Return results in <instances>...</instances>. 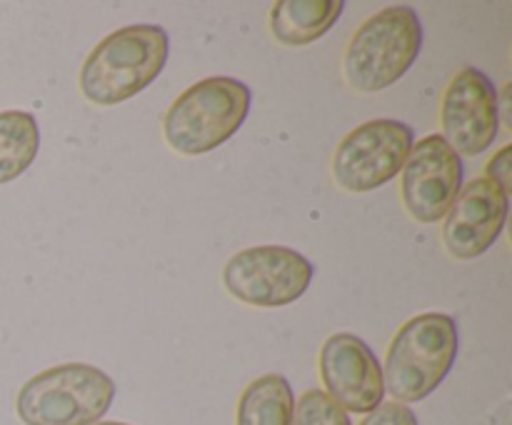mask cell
Listing matches in <instances>:
<instances>
[{"instance_id":"6da1fadb","label":"cell","mask_w":512,"mask_h":425,"mask_svg":"<svg viewBox=\"0 0 512 425\" xmlns=\"http://www.w3.org/2000/svg\"><path fill=\"white\" fill-rule=\"evenodd\" d=\"M170 55L165 28L135 23L105 35L88 53L80 68V93L95 105H120L143 93Z\"/></svg>"},{"instance_id":"7a4b0ae2","label":"cell","mask_w":512,"mask_h":425,"mask_svg":"<svg viewBox=\"0 0 512 425\" xmlns=\"http://www.w3.org/2000/svg\"><path fill=\"white\" fill-rule=\"evenodd\" d=\"M253 93L243 80L215 75L185 88L163 118L165 143L180 155H208L248 120Z\"/></svg>"},{"instance_id":"3957f363","label":"cell","mask_w":512,"mask_h":425,"mask_svg":"<svg viewBox=\"0 0 512 425\" xmlns=\"http://www.w3.org/2000/svg\"><path fill=\"white\" fill-rule=\"evenodd\" d=\"M458 323L448 313H420L400 325L383 365L385 393L420 403L438 390L458 358Z\"/></svg>"},{"instance_id":"277c9868","label":"cell","mask_w":512,"mask_h":425,"mask_svg":"<svg viewBox=\"0 0 512 425\" xmlns=\"http://www.w3.org/2000/svg\"><path fill=\"white\" fill-rule=\"evenodd\" d=\"M423 23L410 5H388L370 15L350 38L343 58L345 80L358 93L393 88L418 60Z\"/></svg>"},{"instance_id":"5b68a950","label":"cell","mask_w":512,"mask_h":425,"mask_svg":"<svg viewBox=\"0 0 512 425\" xmlns=\"http://www.w3.org/2000/svg\"><path fill=\"white\" fill-rule=\"evenodd\" d=\"M115 400V383L88 363H63L35 373L15 398L25 425H95Z\"/></svg>"},{"instance_id":"8992f818","label":"cell","mask_w":512,"mask_h":425,"mask_svg":"<svg viewBox=\"0 0 512 425\" xmlns=\"http://www.w3.org/2000/svg\"><path fill=\"white\" fill-rule=\"evenodd\" d=\"M415 145V130L403 120L360 123L333 153V178L345 193H373L398 178Z\"/></svg>"},{"instance_id":"52a82bcc","label":"cell","mask_w":512,"mask_h":425,"mask_svg":"<svg viewBox=\"0 0 512 425\" xmlns=\"http://www.w3.org/2000/svg\"><path fill=\"white\" fill-rule=\"evenodd\" d=\"M315 265L288 245H253L225 263L223 285L235 300L255 308H283L308 293Z\"/></svg>"},{"instance_id":"ba28073f","label":"cell","mask_w":512,"mask_h":425,"mask_svg":"<svg viewBox=\"0 0 512 425\" xmlns=\"http://www.w3.org/2000/svg\"><path fill=\"white\" fill-rule=\"evenodd\" d=\"M463 158L440 133L425 135L410 150L400 170L403 205L418 223H438L463 190Z\"/></svg>"},{"instance_id":"9c48e42d","label":"cell","mask_w":512,"mask_h":425,"mask_svg":"<svg viewBox=\"0 0 512 425\" xmlns=\"http://www.w3.org/2000/svg\"><path fill=\"white\" fill-rule=\"evenodd\" d=\"M443 138L458 155H483L500 133L498 88L478 68H463L453 75L440 100Z\"/></svg>"},{"instance_id":"30bf717a","label":"cell","mask_w":512,"mask_h":425,"mask_svg":"<svg viewBox=\"0 0 512 425\" xmlns=\"http://www.w3.org/2000/svg\"><path fill=\"white\" fill-rule=\"evenodd\" d=\"M320 378L325 395L345 413L368 415L385 403L383 365L355 333H333L320 348Z\"/></svg>"},{"instance_id":"8fae6325","label":"cell","mask_w":512,"mask_h":425,"mask_svg":"<svg viewBox=\"0 0 512 425\" xmlns=\"http://www.w3.org/2000/svg\"><path fill=\"white\" fill-rule=\"evenodd\" d=\"M510 213V195L488 178H475L458 193L443 218V245L455 260H475L498 243Z\"/></svg>"},{"instance_id":"7c38bea8","label":"cell","mask_w":512,"mask_h":425,"mask_svg":"<svg viewBox=\"0 0 512 425\" xmlns=\"http://www.w3.org/2000/svg\"><path fill=\"white\" fill-rule=\"evenodd\" d=\"M343 10V0H278L270 8V33L288 48H303L330 33Z\"/></svg>"},{"instance_id":"4fadbf2b","label":"cell","mask_w":512,"mask_h":425,"mask_svg":"<svg viewBox=\"0 0 512 425\" xmlns=\"http://www.w3.org/2000/svg\"><path fill=\"white\" fill-rule=\"evenodd\" d=\"M293 385L280 373H265L240 393L235 425H293Z\"/></svg>"},{"instance_id":"5bb4252c","label":"cell","mask_w":512,"mask_h":425,"mask_svg":"<svg viewBox=\"0 0 512 425\" xmlns=\"http://www.w3.org/2000/svg\"><path fill=\"white\" fill-rule=\"evenodd\" d=\"M40 128L28 110L0 113V185L13 183L38 158Z\"/></svg>"},{"instance_id":"9a60e30c","label":"cell","mask_w":512,"mask_h":425,"mask_svg":"<svg viewBox=\"0 0 512 425\" xmlns=\"http://www.w3.org/2000/svg\"><path fill=\"white\" fill-rule=\"evenodd\" d=\"M293 425H353L350 415L325 395V390H305L295 400Z\"/></svg>"},{"instance_id":"2e32d148","label":"cell","mask_w":512,"mask_h":425,"mask_svg":"<svg viewBox=\"0 0 512 425\" xmlns=\"http://www.w3.org/2000/svg\"><path fill=\"white\" fill-rule=\"evenodd\" d=\"M358 425H420L418 415L413 413V408L403 403H380L373 413L365 415Z\"/></svg>"},{"instance_id":"e0dca14e","label":"cell","mask_w":512,"mask_h":425,"mask_svg":"<svg viewBox=\"0 0 512 425\" xmlns=\"http://www.w3.org/2000/svg\"><path fill=\"white\" fill-rule=\"evenodd\" d=\"M483 178L498 183L500 188L510 195V185H512V148L510 145H503V148H500L498 153L488 160Z\"/></svg>"},{"instance_id":"ac0fdd59","label":"cell","mask_w":512,"mask_h":425,"mask_svg":"<svg viewBox=\"0 0 512 425\" xmlns=\"http://www.w3.org/2000/svg\"><path fill=\"white\" fill-rule=\"evenodd\" d=\"M95 425H128V423H118V420H100V423Z\"/></svg>"}]
</instances>
